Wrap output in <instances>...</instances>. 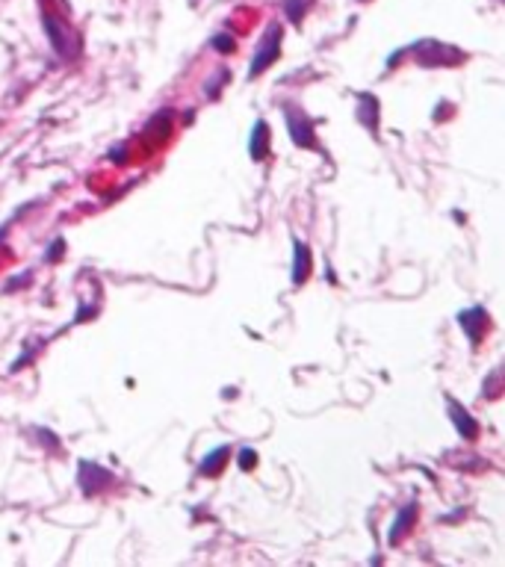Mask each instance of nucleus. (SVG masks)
Wrapping results in <instances>:
<instances>
[{
    "label": "nucleus",
    "instance_id": "16",
    "mask_svg": "<svg viewBox=\"0 0 505 567\" xmlns=\"http://www.w3.org/2000/svg\"><path fill=\"white\" fill-rule=\"evenodd\" d=\"M239 467H242V470H254V467H257V452H254L251 447L239 449Z\"/></svg>",
    "mask_w": 505,
    "mask_h": 567
},
{
    "label": "nucleus",
    "instance_id": "6",
    "mask_svg": "<svg viewBox=\"0 0 505 567\" xmlns=\"http://www.w3.org/2000/svg\"><path fill=\"white\" fill-rule=\"evenodd\" d=\"M414 520H417V505L411 502V505H405V509L396 514V520H393V526H390V535H387V541L396 547L399 544L405 535L411 532V526H414Z\"/></svg>",
    "mask_w": 505,
    "mask_h": 567
},
{
    "label": "nucleus",
    "instance_id": "9",
    "mask_svg": "<svg viewBox=\"0 0 505 567\" xmlns=\"http://www.w3.org/2000/svg\"><path fill=\"white\" fill-rule=\"evenodd\" d=\"M358 118H361V125H366L373 133L378 130V101H375V95H370V92H363V95H361Z\"/></svg>",
    "mask_w": 505,
    "mask_h": 567
},
{
    "label": "nucleus",
    "instance_id": "17",
    "mask_svg": "<svg viewBox=\"0 0 505 567\" xmlns=\"http://www.w3.org/2000/svg\"><path fill=\"white\" fill-rule=\"evenodd\" d=\"M225 83H227V71H216V77L207 83V98H216L219 86H225Z\"/></svg>",
    "mask_w": 505,
    "mask_h": 567
},
{
    "label": "nucleus",
    "instance_id": "5",
    "mask_svg": "<svg viewBox=\"0 0 505 567\" xmlns=\"http://www.w3.org/2000/svg\"><path fill=\"white\" fill-rule=\"evenodd\" d=\"M449 417H452V423H455V428H458V435H461L464 440H476L479 437V423L470 417L467 413V408L464 405H458L455 399H449Z\"/></svg>",
    "mask_w": 505,
    "mask_h": 567
},
{
    "label": "nucleus",
    "instance_id": "4",
    "mask_svg": "<svg viewBox=\"0 0 505 567\" xmlns=\"http://www.w3.org/2000/svg\"><path fill=\"white\" fill-rule=\"evenodd\" d=\"M458 325L464 328V334L470 337L473 346H479L482 337H485V328H487V313H485V308L461 311V313H458Z\"/></svg>",
    "mask_w": 505,
    "mask_h": 567
},
{
    "label": "nucleus",
    "instance_id": "13",
    "mask_svg": "<svg viewBox=\"0 0 505 567\" xmlns=\"http://www.w3.org/2000/svg\"><path fill=\"white\" fill-rule=\"evenodd\" d=\"M63 254H66V239L63 237H54L51 245H48V251H44V263H54V260H59Z\"/></svg>",
    "mask_w": 505,
    "mask_h": 567
},
{
    "label": "nucleus",
    "instance_id": "15",
    "mask_svg": "<svg viewBox=\"0 0 505 567\" xmlns=\"http://www.w3.org/2000/svg\"><path fill=\"white\" fill-rule=\"evenodd\" d=\"M36 437H39V440H42V443H44V447H48L51 452H56V449H59V437H56V435H51L48 428L36 425Z\"/></svg>",
    "mask_w": 505,
    "mask_h": 567
},
{
    "label": "nucleus",
    "instance_id": "18",
    "mask_svg": "<svg viewBox=\"0 0 505 567\" xmlns=\"http://www.w3.org/2000/svg\"><path fill=\"white\" fill-rule=\"evenodd\" d=\"M497 385H499V370L487 378V390H485V396H497Z\"/></svg>",
    "mask_w": 505,
    "mask_h": 567
},
{
    "label": "nucleus",
    "instance_id": "10",
    "mask_svg": "<svg viewBox=\"0 0 505 567\" xmlns=\"http://www.w3.org/2000/svg\"><path fill=\"white\" fill-rule=\"evenodd\" d=\"M227 452H231V447H216L201 464H198V473H201V476H213V473H216L219 467H225Z\"/></svg>",
    "mask_w": 505,
    "mask_h": 567
},
{
    "label": "nucleus",
    "instance_id": "8",
    "mask_svg": "<svg viewBox=\"0 0 505 567\" xmlns=\"http://www.w3.org/2000/svg\"><path fill=\"white\" fill-rule=\"evenodd\" d=\"M293 251H296V260H293V284H304L311 275V251L308 245H304L301 239H293Z\"/></svg>",
    "mask_w": 505,
    "mask_h": 567
},
{
    "label": "nucleus",
    "instance_id": "3",
    "mask_svg": "<svg viewBox=\"0 0 505 567\" xmlns=\"http://www.w3.org/2000/svg\"><path fill=\"white\" fill-rule=\"evenodd\" d=\"M110 482H113V473L110 470H104L95 461H80V467H77V485H80V490H83L86 497H95L98 490L104 485H110Z\"/></svg>",
    "mask_w": 505,
    "mask_h": 567
},
{
    "label": "nucleus",
    "instance_id": "7",
    "mask_svg": "<svg viewBox=\"0 0 505 567\" xmlns=\"http://www.w3.org/2000/svg\"><path fill=\"white\" fill-rule=\"evenodd\" d=\"M269 139H272V136H269V125H266V121H257L254 130H251V139H249V154H251L254 163L269 157Z\"/></svg>",
    "mask_w": 505,
    "mask_h": 567
},
{
    "label": "nucleus",
    "instance_id": "11",
    "mask_svg": "<svg viewBox=\"0 0 505 567\" xmlns=\"http://www.w3.org/2000/svg\"><path fill=\"white\" fill-rule=\"evenodd\" d=\"M44 30H48V39H51V44H54V51H56L59 56H71L68 42H66V36H63V30H59V24L51 18V15H44Z\"/></svg>",
    "mask_w": 505,
    "mask_h": 567
},
{
    "label": "nucleus",
    "instance_id": "2",
    "mask_svg": "<svg viewBox=\"0 0 505 567\" xmlns=\"http://www.w3.org/2000/svg\"><path fill=\"white\" fill-rule=\"evenodd\" d=\"M278 54H281V27L272 24V30H269V33L260 39V44H257V54H254V59H251L249 77H257L260 71H266V68L275 63V59H278Z\"/></svg>",
    "mask_w": 505,
    "mask_h": 567
},
{
    "label": "nucleus",
    "instance_id": "1",
    "mask_svg": "<svg viewBox=\"0 0 505 567\" xmlns=\"http://www.w3.org/2000/svg\"><path fill=\"white\" fill-rule=\"evenodd\" d=\"M284 118H287V130L289 139L299 148H316V133H313V121L304 116L296 104H284Z\"/></svg>",
    "mask_w": 505,
    "mask_h": 567
},
{
    "label": "nucleus",
    "instance_id": "14",
    "mask_svg": "<svg viewBox=\"0 0 505 567\" xmlns=\"http://www.w3.org/2000/svg\"><path fill=\"white\" fill-rule=\"evenodd\" d=\"M210 44H213V48H216L219 54H234V48H237V42L227 36V33H216V36L210 39Z\"/></svg>",
    "mask_w": 505,
    "mask_h": 567
},
{
    "label": "nucleus",
    "instance_id": "12",
    "mask_svg": "<svg viewBox=\"0 0 505 567\" xmlns=\"http://www.w3.org/2000/svg\"><path fill=\"white\" fill-rule=\"evenodd\" d=\"M284 9H287V15H289V21L301 24L304 12H308V0H284Z\"/></svg>",
    "mask_w": 505,
    "mask_h": 567
}]
</instances>
